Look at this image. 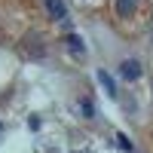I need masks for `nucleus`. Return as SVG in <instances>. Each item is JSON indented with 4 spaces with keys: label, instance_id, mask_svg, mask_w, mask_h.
Listing matches in <instances>:
<instances>
[{
    "label": "nucleus",
    "instance_id": "1",
    "mask_svg": "<svg viewBox=\"0 0 153 153\" xmlns=\"http://www.w3.org/2000/svg\"><path fill=\"white\" fill-rule=\"evenodd\" d=\"M120 76H123V80H129V83H135L138 76H141V61H135V58H126L123 65H120Z\"/></svg>",
    "mask_w": 153,
    "mask_h": 153
},
{
    "label": "nucleus",
    "instance_id": "2",
    "mask_svg": "<svg viewBox=\"0 0 153 153\" xmlns=\"http://www.w3.org/2000/svg\"><path fill=\"white\" fill-rule=\"evenodd\" d=\"M46 9H49V16H52L55 22H65L68 19V6H65V0H43Z\"/></svg>",
    "mask_w": 153,
    "mask_h": 153
},
{
    "label": "nucleus",
    "instance_id": "3",
    "mask_svg": "<svg viewBox=\"0 0 153 153\" xmlns=\"http://www.w3.org/2000/svg\"><path fill=\"white\" fill-rule=\"evenodd\" d=\"M65 43H68V49H71V55H86V43H83L76 34H68Z\"/></svg>",
    "mask_w": 153,
    "mask_h": 153
},
{
    "label": "nucleus",
    "instance_id": "4",
    "mask_svg": "<svg viewBox=\"0 0 153 153\" xmlns=\"http://www.w3.org/2000/svg\"><path fill=\"white\" fill-rule=\"evenodd\" d=\"M98 83L104 86V92H107L110 98H117V83H113V76H110L107 71H98Z\"/></svg>",
    "mask_w": 153,
    "mask_h": 153
},
{
    "label": "nucleus",
    "instance_id": "5",
    "mask_svg": "<svg viewBox=\"0 0 153 153\" xmlns=\"http://www.w3.org/2000/svg\"><path fill=\"white\" fill-rule=\"evenodd\" d=\"M135 6H138V0H117V16L120 19H129L135 12Z\"/></svg>",
    "mask_w": 153,
    "mask_h": 153
},
{
    "label": "nucleus",
    "instance_id": "6",
    "mask_svg": "<svg viewBox=\"0 0 153 153\" xmlns=\"http://www.w3.org/2000/svg\"><path fill=\"white\" fill-rule=\"evenodd\" d=\"M117 144H120V150H126V153H132V141H129V138H126L123 132L117 135Z\"/></svg>",
    "mask_w": 153,
    "mask_h": 153
},
{
    "label": "nucleus",
    "instance_id": "7",
    "mask_svg": "<svg viewBox=\"0 0 153 153\" xmlns=\"http://www.w3.org/2000/svg\"><path fill=\"white\" fill-rule=\"evenodd\" d=\"M80 110L86 113V117H92V113H95V107H92V101H89V98H83V101H80Z\"/></svg>",
    "mask_w": 153,
    "mask_h": 153
}]
</instances>
